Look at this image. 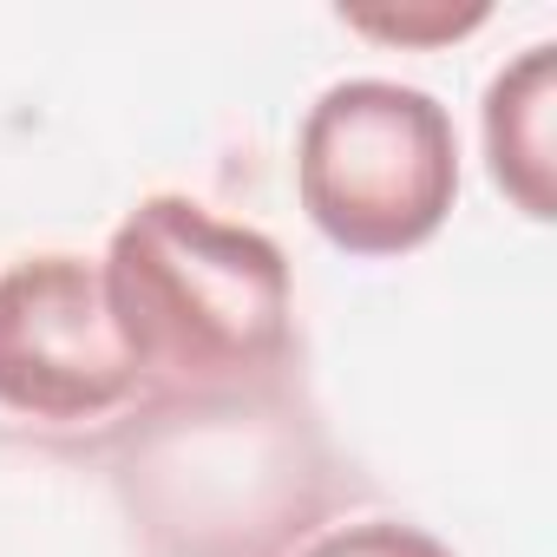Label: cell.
Segmentation results:
<instances>
[{
  "label": "cell",
  "mask_w": 557,
  "mask_h": 557,
  "mask_svg": "<svg viewBox=\"0 0 557 557\" xmlns=\"http://www.w3.org/2000/svg\"><path fill=\"white\" fill-rule=\"evenodd\" d=\"M132 394L138 368L92 262L27 256L0 269V407L27 420H99Z\"/></svg>",
  "instance_id": "cell-3"
},
{
  "label": "cell",
  "mask_w": 557,
  "mask_h": 557,
  "mask_svg": "<svg viewBox=\"0 0 557 557\" xmlns=\"http://www.w3.org/2000/svg\"><path fill=\"white\" fill-rule=\"evenodd\" d=\"M342 21L355 34H374V40H400V47H433V40H459L485 21V8H342Z\"/></svg>",
  "instance_id": "cell-5"
},
{
  "label": "cell",
  "mask_w": 557,
  "mask_h": 557,
  "mask_svg": "<svg viewBox=\"0 0 557 557\" xmlns=\"http://www.w3.org/2000/svg\"><path fill=\"white\" fill-rule=\"evenodd\" d=\"M296 184L315 230L348 256H407L459 197L453 119L420 86L342 79L302 119Z\"/></svg>",
  "instance_id": "cell-2"
},
{
  "label": "cell",
  "mask_w": 557,
  "mask_h": 557,
  "mask_svg": "<svg viewBox=\"0 0 557 557\" xmlns=\"http://www.w3.org/2000/svg\"><path fill=\"white\" fill-rule=\"evenodd\" d=\"M557 53L550 47H524V60H511L492 92H485V158L498 190L550 223L557 216Z\"/></svg>",
  "instance_id": "cell-4"
},
{
  "label": "cell",
  "mask_w": 557,
  "mask_h": 557,
  "mask_svg": "<svg viewBox=\"0 0 557 557\" xmlns=\"http://www.w3.org/2000/svg\"><path fill=\"white\" fill-rule=\"evenodd\" d=\"M99 289L138 381L216 394L289 355V256L197 197H145L99 262Z\"/></svg>",
  "instance_id": "cell-1"
},
{
  "label": "cell",
  "mask_w": 557,
  "mask_h": 557,
  "mask_svg": "<svg viewBox=\"0 0 557 557\" xmlns=\"http://www.w3.org/2000/svg\"><path fill=\"white\" fill-rule=\"evenodd\" d=\"M302 557H453L433 531L400 524V518H368V524H342L329 537H315Z\"/></svg>",
  "instance_id": "cell-6"
}]
</instances>
